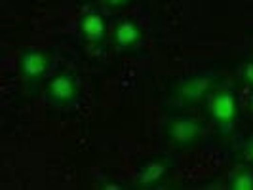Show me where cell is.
<instances>
[{"label":"cell","mask_w":253,"mask_h":190,"mask_svg":"<svg viewBox=\"0 0 253 190\" xmlns=\"http://www.w3.org/2000/svg\"><path fill=\"white\" fill-rule=\"evenodd\" d=\"M210 111H211V116L215 118L217 122H221V124H230V122H234V118H236L238 105H236V99H234L232 93L223 91V93H217L215 97H213Z\"/></svg>","instance_id":"obj_1"},{"label":"cell","mask_w":253,"mask_h":190,"mask_svg":"<svg viewBox=\"0 0 253 190\" xmlns=\"http://www.w3.org/2000/svg\"><path fill=\"white\" fill-rule=\"evenodd\" d=\"M198 135H200V126L190 118H179L169 124V137L179 145L192 143L198 139Z\"/></svg>","instance_id":"obj_2"},{"label":"cell","mask_w":253,"mask_h":190,"mask_svg":"<svg viewBox=\"0 0 253 190\" xmlns=\"http://www.w3.org/2000/svg\"><path fill=\"white\" fill-rule=\"evenodd\" d=\"M50 93L55 101L65 103L75 97V82L69 75H59L51 80Z\"/></svg>","instance_id":"obj_3"},{"label":"cell","mask_w":253,"mask_h":190,"mask_svg":"<svg viewBox=\"0 0 253 190\" xmlns=\"http://www.w3.org/2000/svg\"><path fill=\"white\" fill-rule=\"evenodd\" d=\"M210 86H211L210 76H196V78L189 80V82L181 88V97L189 103L198 101V99H202L204 95H206V91L210 89Z\"/></svg>","instance_id":"obj_4"},{"label":"cell","mask_w":253,"mask_h":190,"mask_svg":"<svg viewBox=\"0 0 253 190\" xmlns=\"http://www.w3.org/2000/svg\"><path fill=\"white\" fill-rule=\"evenodd\" d=\"M46 57L42 55V53H38V51H29L23 55V59H21V71H23V75L27 78H38V76H42L46 73Z\"/></svg>","instance_id":"obj_5"},{"label":"cell","mask_w":253,"mask_h":190,"mask_svg":"<svg viewBox=\"0 0 253 190\" xmlns=\"http://www.w3.org/2000/svg\"><path fill=\"white\" fill-rule=\"evenodd\" d=\"M82 31L88 40L95 42V40H101V37L105 35V23H103V17L97 13H89L84 17L82 21Z\"/></svg>","instance_id":"obj_6"},{"label":"cell","mask_w":253,"mask_h":190,"mask_svg":"<svg viewBox=\"0 0 253 190\" xmlns=\"http://www.w3.org/2000/svg\"><path fill=\"white\" fill-rule=\"evenodd\" d=\"M114 40L120 48H129L139 40V31L133 23H120L114 31Z\"/></svg>","instance_id":"obj_7"},{"label":"cell","mask_w":253,"mask_h":190,"mask_svg":"<svg viewBox=\"0 0 253 190\" xmlns=\"http://www.w3.org/2000/svg\"><path fill=\"white\" fill-rule=\"evenodd\" d=\"M166 171H168L166 164H162V162H151V164L145 165L143 171L139 173V183L143 187H152V185H156L160 179L164 177Z\"/></svg>","instance_id":"obj_8"},{"label":"cell","mask_w":253,"mask_h":190,"mask_svg":"<svg viewBox=\"0 0 253 190\" xmlns=\"http://www.w3.org/2000/svg\"><path fill=\"white\" fill-rule=\"evenodd\" d=\"M234 190H253V175L252 173H240L232 179V185Z\"/></svg>","instance_id":"obj_9"},{"label":"cell","mask_w":253,"mask_h":190,"mask_svg":"<svg viewBox=\"0 0 253 190\" xmlns=\"http://www.w3.org/2000/svg\"><path fill=\"white\" fill-rule=\"evenodd\" d=\"M244 78H246L250 84H253V61H250V63L244 67Z\"/></svg>","instance_id":"obj_10"},{"label":"cell","mask_w":253,"mask_h":190,"mask_svg":"<svg viewBox=\"0 0 253 190\" xmlns=\"http://www.w3.org/2000/svg\"><path fill=\"white\" fill-rule=\"evenodd\" d=\"M111 6H122V4H126L127 0H107Z\"/></svg>","instance_id":"obj_11"},{"label":"cell","mask_w":253,"mask_h":190,"mask_svg":"<svg viewBox=\"0 0 253 190\" xmlns=\"http://www.w3.org/2000/svg\"><path fill=\"white\" fill-rule=\"evenodd\" d=\"M250 156H252V160H253V143H252V147H250Z\"/></svg>","instance_id":"obj_12"}]
</instances>
